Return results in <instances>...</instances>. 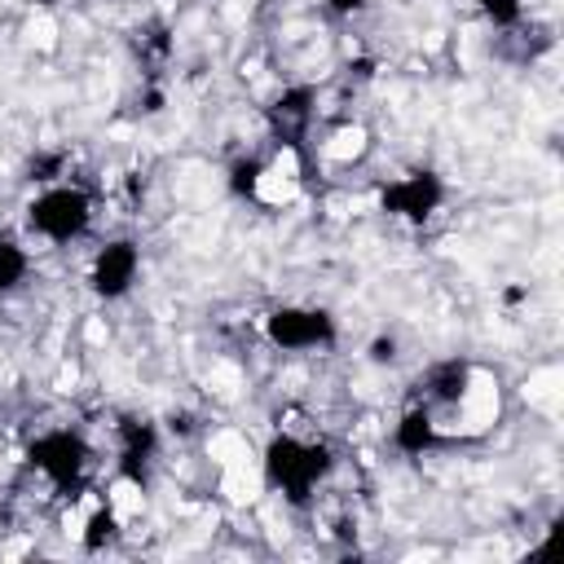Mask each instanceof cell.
Listing matches in <instances>:
<instances>
[{
  "label": "cell",
  "mask_w": 564,
  "mask_h": 564,
  "mask_svg": "<svg viewBox=\"0 0 564 564\" xmlns=\"http://www.w3.org/2000/svg\"><path fill=\"white\" fill-rule=\"evenodd\" d=\"M326 471H330V449H322V445H300L291 436H273L269 449H264V476L291 502H308L313 485Z\"/></svg>",
  "instance_id": "obj_1"
},
{
  "label": "cell",
  "mask_w": 564,
  "mask_h": 564,
  "mask_svg": "<svg viewBox=\"0 0 564 564\" xmlns=\"http://www.w3.org/2000/svg\"><path fill=\"white\" fill-rule=\"evenodd\" d=\"M88 216H93V203L84 189H70V185H57V189H44L35 203H31V229H40L44 238L53 242H70L88 229Z\"/></svg>",
  "instance_id": "obj_2"
},
{
  "label": "cell",
  "mask_w": 564,
  "mask_h": 564,
  "mask_svg": "<svg viewBox=\"0 0 564 564\" xmlns=\"http://www.w3.org/2000/svg\"><path fill=\"white\" fill-rule=\"evenodd\" d=\"M31 463H35L57 489H75L79 476H84V463H88V445H84L75 432L57 427V432H44V436L31 445Z\"/></svg>",
  "instance_id": "obj_3"
},
{
  "label": "cell",
  "mask_w": 564,
  "mask_h": 564,
  "mask_svg": "<svg viewBox=\"0 0 564 564\" xmlns=\"http://www.w3.org/2000/svg\"><path fill=\"white\" fill-rule=\"evenodd\" d=\"M269 339L286 352L317 348L335 339V317L326 308H273L269 313Z\"/></svg>",
  "instance_id": "obj_4"
},
{
  "label": "cell",
  "mask_w": 564,
  "mask_h": 564,
  "mask_svg": "<svg viewBox=\"0 0 564 564\" xmlns=\"http://www.w3.org/2000/svg\"><path fill=\"white\" fill-rule=\"evenodd\" d=\"M441 194L445 189H441V176L436 172H410L405 181H397V185L383 189V207L397 212V216H405V220H427L436 212Z\"/></svg>",
  "instance_id": "obj_5"
},
{
  "label": "cell",
  "mask_w": 564,
  "mask_h": 564,
  "mask_svg": "<svg viewBox=\"0 0 564 564\" xmlns=\"http://www.w3.org/2000/svg\"><path fill=\"white\" fill-rule=\"evenodd\" d=\"M137 260H141L137 242H128V238L101 247L97 260H93V291L106 295V300H119L132 286V278H137Z\"/></svg>",
  "instance_id": "obj_6"
},
{
  "label": "cell",
  "mask_w": 564,
  "mask_h": 564,
  "mask_svg": "<svg viewBox=\"0 0 564 564\" xmlns=\"http://www.w3.org/2000/svg\"><path fill=\"white\" fill-rule=\"evenodd\" d=\"M119 436H123V476L132 485H145L150 480V458H154V427L137 423V419H123Z\"/></svg>",
  "instance_id": "obj_7"
},
{
  "label": "cell",
  "mask_w": 564,
  "mask_h": 564,
  "mask_svg": "<svg viewBox=\"0 0 564 564\" xmlns=\"http://www.w3.org/2000/svg\"><path fill=\"white\" fill-rule=\"evenodd\" d=\"M432 441H436L432 414H427L423 405L405 410L401 423H397V449H405V454H423V449H432Z\"/></svg>",
  "instance_id": "obj_8"
},
{
  "label": "cell",
  "mask_w": 564,
  "mask_h": 564,
  "mask_svg": "<svg viewBox=\"0 0 564 564\" xmlns=\"http://www.w3.org/2000/svg\"><path fill=\"white\" fill-rule=\"evenodd\" d=\"M463 383H467V361H458V357L436 361V366L427 370V388H432L436 401H458Z\"/></svg>",
  "instance_id": "obj_9"
},
{
  "label": "cell",
  "mask_w": 564,
  "mask_h": 564,
  "mask_svg": "<svg viewBox=\"0 0 564 564\" xmlns=\"http://www.w3.org/2000/svg\"><path fill=\"white\" fill-rule=\"evenodd\" d=\"M26 273V251L18 242H0V291H13Z\"/></svg>",
  "instance_id": "obj_10"
},
{
  "label": "cell",
  "mask_w": 564,
  "mask_h": 564,
  "mask_svg": "<svg viewBox=\"0 0 564 564\" xmlns=\"http://www.w3.org/2000/svg\"><path fill=\"white\" fill-rule=\"evenodd\" d=\"M308 101H313V93H308V88H291V93H282V97H278L273 119H295V123H304V119H308Z\"/></svg>",
  "instance_id": "obj_11"
},
{
  "label": "cell",
  "mask_w": 564,
  "mask_h": 564,
  "mask_svg": "<svg viewBox=\"0 0 564 564\" xmlns=\"http://www.w3.org/2000/svg\"><path fill=\"white\" fill-rule=\"evenodd\" d=\"M256 181H260V159H238L229 167V189L234 194H256Z\"/></svg>",
  "instance_id": "obj_12"
},
{
  "label": "cell",
  "mask_w": 564,
  "mask_h": 564,
  "mask_svg": "<svg viewBox=\"0 0 564 564\" xmlns=\"http://www.w3.org/2000/svg\"><path fill=\"white\" fill-rule=\"evenodd\" d=\"M476 4H480L498 26H516V22H520V13H524V9H520V0H476Z\"/></svg>",
  "instance_id": "obj_13"
},
{
  "label": "cell",
  "mask_w": 564,
  "mask_h": 564,
  "mask_svg": "<svg viewBox=\"0 0 564 564\" xmlns=\"http://www.w3.org/2000/svg\"><path fill=\"white\" fill-rule=\"evenodd\" d=\"M110 533H115V520H110V511H97V516L88 520V533H84V546H88V551H97V546H101V542H106Z\"/></svg>",
  "instance_id": "obj_14"
},
{
  "label": "cell",
  "mask_w": 564,
  "mask_h": 564,
  "mask_svg": "<svg viewBox=\"0 0 564 564\" xmlns=\"http://www.w3.org/2000/svg\"><path fill=\"white\" fill-rule=\"evenodd\" d=\"M57 167H62V154H44V159H31V176H35V181H48Z\"/></svg>",
  "instance_id": "obj_15"
},
{
  "label": "cell",
  "mask_w": 564,
  "mask_h": 564,
  "mask_svg": "<svg viewBox=\"0 0 564 564\" xmlns=\"http://www.w3.org/2000/svg\"><path fill=\"white\" fill-rule=\"evenodd\" d=\"M392 357H397V339H392V335H379V339L370 344V361L383 366V361H392Z\"/></svg>",
  "instance_id": "obj_16"
},
{
  "label": "cell",
  "mask_w": 564,
  "mask_h": 564,
  "mask_svg": "<svg viewBox=\"0 0 564 564\" xmlns=\"http://www.w3.org/2000/svg\"><path fill=\"white\" fill-rule=\"evenodd\" d=\"M361 4H366V0H330V9H335V13H357Z\"/></svg>",
  "instance_id": "obj_17"
},
{
  "label": "cell",
  "mask_w": 564,
  "mask_h": 564,
  "mask_svg": "<svg viewBox=\"0 0 564 564\" xmlns=\"http://www.w3.org/2000/svg\"><path fill=\"white\" fill-rule=\"evenodd\" d=\"M194 423H189V414H172V432H189Z\"/></svg>",
  "instance_id": "obj_18"
},
{
  "label": "cell",
  "mask_w": 564,
  "mask_h": 564,
  "mask_svg": "<svg viewBox=\"0 0 564 564\" xmlns=\"http://www.w3.org/2000/svg\"><path fill=\"white\" fill-rule=\"evenodd\" d=\"M145 110H150V115L163 110V97H159V93H145Z\"/></svg>",
  "instance_id": "obj_19"
}]
</instances>
